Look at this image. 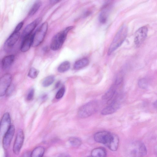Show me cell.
<instances>
[{
    "mask_svg": "<svg viewBox=\"0 0 157 157\" xmlns=\"http://www.w3.org/2000/svg\"><path fill=\"white\" fill-rule=\"evenodd\" d=\"M127 33L128 29L125 25H123L120 28L109 48L108 55L112 54L121 46L127 36Z\"/></svg>",
    "mask_w": 157,
    "mask_h": 157,
    "instance_id": "6da1fadb",
    "label": "cell"
},
{
    "mask_svg": "<svg viewBox=\"0 0 157 157\" xmlns=\"http://www.w3.org/2000/svg\"><path fill=\"white\" fill-rule=\"evenodd\" d=\"M73 28V26L67 27L55 35L51 41V49L54 51L59 49L65 42L68 33Z\"/></svg>",
    "mask_w": 157,
    "mask_h": 157,
    "instance_id": "7a4b0ae2",
    "label": "cell"
},
{
    "mask_svg": "<svg viewBox=\"0 0 157 157\" xmlns=\"http://www.w3.org/2000/svg\"><path fill=\"white\" fill-rule=\"evenodd\" d=\"M98 104L96 101H92L85 104L78 109V115L81 118H85L90 116L97 111Z\"/></svg>",
    "mask_w": 157,
    "mask_h": 157,
    "instance_id": "3957f363",
    "label": "cell"
},
{
    "mask_svg": "<svg viewBox=\"0 0 157 157\" xmlns=\"http://www.w3.org/2000/svg\"><path fill=\"white\" fill-rule=\"evenodd\" d=\"M48 28V22H44L33 33L32 47H37L42 43L47 33Z\"/></svg>",
    "mask_w": 157,
    "mask_h": 157,
    "instance_id": "277c9868",
    "label": "cell"
},
{
    "mask_svg": "<svg viewBox=\"0 0 157 157\" xmlns=\"http://www.w3.org/2000/svg\"><path fill=\"white\" fill-rule=\"evenodd\" d=\"M147 152L146 147L144 143L136 141L132 144L130 154L132 157H143Z\"/></svg>",
    "mask_w": 157,
    "mask_h": 157,
    "instance_id": "5b68a950",
    "label": "cell"
},
{
    "mask_svg": "<svg viewBox=\"0 0 157 157\" xmlns=\"http://www.w3.org/2000/svg\"><path fill=\"white\" fill-rule=\"evenodd\" d=\"M148 28L144 26L139 28L136 31L134 38V42L137 47L140 46L146 38L148 32Z\"/></svg>",
    "mask_w": 157,
    "mask_h": 157,
    "instance_id": "8992f818",
    "label": "cell"
},
{
    "mask_svg": "<svg viewBox=\"0 0 157 157\" xmlns=\"http://www.w3.org/2000/svg\"><path fill=\"white\" fill-rule=\"evenodd\" d=\"M12 81V76L10 74H6L0 78V96H3L10 87Z\"/></svg>",
    "mask_w": 157,
    "mask_h": 157,
    "instance_id": "52a82bcc",
    "label": "cell"
},
{
    "mask_svg": "<svg viewBox=\"0 0 157 157\" xmlns=\"http://www.w3.org/2000/svg\"><path fill=\"white\" fill-rule=\"evenodd\" d=\"M24 134L22 130L17 131L13 146V151L14 154L18 155L19 153L23 143Z\"/></svg>",
    "mask_w": 157,
    "mask_h": 157,
    "instance_id": "ba28073f",
    "label": "cell"
},
{
    "mask_svg": "<svg viewBox=\"0 0 157 157\" xmlns=\"http://www.w3.org/2000/svg\"><path fill=\"white\" fill-rule=\"evenodd\" d=\"M112 134L106 131L98 132L94 135V140L97 142L107 145L109 142Z\"/></svg>",
    "mask_w": 157,
    "mask_h": 157,
    "instance_id": "9c48e42d",
    "label": "cell"
},
{
    "mask_svg": "<svg viewBox=\"0 0 157 157\" xmlns=\"http://www.w3.org/2000/svg\"><path fill=\"white\" fill-rule=\"evenodd\" d=\"M11 118L9 113H5L2 117L0 122V133L3 137L10 128L11 125Z\"/></svg>",
    "mask_w": 157,
    "mask_h": 157,
    "instance_id": "30bf717a",
    "label": "cell"
},
{
    "mask_svg": "<svg viewBox=\"0 0 157 157\" xmlns=\"http://www.w3.org/2000/svg\"><path fill=\"white\" fill-rule=\"evenodd\" d=\"M20 35L19 32L13 31L5 41L4 46V49L8 51L11 49L18 41Z\"/></svg>",
    "mask_w": 157,
    "mask_h": 157,
    "instance_id": "8fae6325",
    "label": "cell"
},
{
    "mask_svg": "<svg viewBox=\"0 0 157 157\" xmlns=\"http://www.w3.org/2000/svg\"><path fill=\"white\" fill-rule=\"evenodd\" d=\"M15 131L14 126L11 125L10 128L3 137L2 146L3 148L6 150L9 147Z\"/></svg>",
    "mask_w": 157,
    "mask_h": 157,
    "instance_id": "7c38bea8",
    "label": "cell"
},
{
    "mask_svg": "<svg viewBox=\"0 0 157 157\" xmlns=\"http://www.w3.org/2000/svg\"><path fill=\"white\" fill-rule=\"evenodd\" d=\"M41 21V18L39 17L28 25L23 30L21 36L23 39L32 34V33L36 26Z\"/></svg>",
    "mask_w": 157,
    "mask_h": 157,
    "instance_id": "4fadbf2b",
    "label": "cell"
},
{
    "mask_svg": "<svg viewBox=\"0 0 157 157\" xmlns=\"http://www.w3.org/2000/svg\"><path fill=\"white\" fill-rule=\"evenodd\" d=\"M120 104L117 100L104 108L101 111V114L105 115L112 114L115 112L119 108Z\"/></svg>",
    "mask_w": 157,
    "mask_h": 157,
    "instance_id": "5bb4252c",
    "label": "cell"
},
{
    "mask_svg": "<svg viewBox=\"0 0 157 157\" xmlns=\"http://www.w3.org/2000/svg\"><path fill=\"white\" fill-rule=\"evenodd\" d=\"M111 8V5L110 3H107L104 5L99 17V21L101 23L104 24L106 22Z\"/></svg>",
    "mask_w": 157,
    "mask_h": 157,
    "instance_id": "9a60e30c",
    "label": "cell"
},
{
    "mask_svg": "<svg viewBox=\"0 0 157 157\" xmlns=\"http://www.w3.org/2000/svg\"><path fill=\"white\" fill-rule=\"evenodd\" d=\"M33 38V33L25 38L22 41L20 47V50L22 52H27L32 46Z\"/></svg>",
    "mask_w": 157,
    "mask_h": 157,
    "instance_id": "2e32d148",
    "label": "cell"
},
{
    "mask_svg": "<svg viewBox=\"0 0 157 157\" xmlns=\"http://www.w3.org/2000/svg\"><path fill=\"white\" fill-rule=\"evenodd\" d=\"M15 59L13 55H9L4 57L1 61V66L4 70L9 68L13 63Z\"/></svg>",
    "mask_w": 157,
    "mask_h": 157,
    "instance_id": "e0dca14e",
    "label": "cell"
},
{
    "mask_svg": "<svg viewBox=\"0 0 157 157\" xmlns=\"http://www.w3.org/2000/svg\"><path fill=\"white\" fill-rule=\"evenodd\" d=\"M119 138L118 136L112 134V137L108 144L106 145L111 151H116L118 147Z\"/></svg>",
    "mask_w": 157,
    "mask_h": 157,
    "instance_id": "ac0fdd59",
    "label": "cell"
},
{
    "mask_svg": "<svg viewBox=\"0 0 157 157\" xmlns=\"http://www.w3.org/2000/svg\"><path fill=\"white\" fill-rule=\"evenodd\" d=\"M89 63V60L86 58L79 59L75 62L74 67L75 69L78 70L88 66Z\"/></svg>",
    "mask_w": 157,
    "mask_h": 157,
    "instance_id": "d6986e66",
    "label": "cell"
},
{
    "mask_svg": "<svg viewBox=\"0 0 157 157\" xmlns=\"http://www.w3.org/2000/svg\"><path fill=\"white\" fill-rule=\"evenodd\" d=\"M91 155L92 157H106L107 153L105 149L99 147L92 150Z\"/></svg>",
    "mask_w": 157,
    "mask_h": 157,
    "instance_id": "ffe728a7",
    "label": "cell"
},
{
    "mask_svg": "<svg viewBox=\"0 0 157 157\" xmlns=\"http://www.w3.org/2000/svg\"><path fill=\"white\" fill-rule=\"evenodd\" d=\"M45 150L44 147L38 146L35 148L30 154V157H42Z\"/></svg>",
    "mask_w": 157,
    "mask_h": 157,
    "instance_id": "44dd1931",
    "label": "cell"
},
{
    "mask_svg": "<svg viewBox=\"0 0 157 157\" xmlns=\"http://www.w3.org/2000/svg\"><path fill=\"white\" fill-rule=\"evenodd\" d=\"M41 5L40 1H36L32 5L29 12L28 15L31 16L34 15L38 11Z\"/></svg>",
    "mask_w": 157,
    "mask_h": 157,
    "instance_id": "7402d4cb",
    "label": "cell"
},
{
    "mask_svg": "<svg viewBox=\"0 0 157 157\" xmlns=\"http://www.w3.org/2000/svg\"><path fill=\"white\" fill-rule=\"evenodd\" d=\"M70 63L67 61L61 63L58 67V71L60 73H63L67 71L70 68Z\"/></svg>",
    "mask_w": 157,
    "mask_h": 157,
    "instance_id": "603a6c76",
    "label": "cell"
},
{
    "mask_svg": "<svg viewBox=\"0 0 157 157\" xmlns=\"http://www.w3.org/2000/svg\"><path fill=\"white\" fill-rule=\"evenodd\" d=\"M55 80V77L53 75H50L45 78L42 82V86L47 87L51 85Z\"/></svg>",
    "mask_w": 157,
    "mask_h": 157,
    "instance_id": "cb8c5ba5",
    "label": "cell"
},
{
    "mask_svg": "<svg viewBox=\"0 0 157 157\" xmlns=\"http://www.w3.org/2000/svg\"><path fill=\"white\" fill-rule=\"evenodd\" d=\"M69 141L71 144L75 147H79L82 144L81 140L76 137H71L69 139Z\"/></svg>",
    "mask_w": 157,
    "mask_h": 157,
    "instance_id": "d4e9b609",
    "label": "cell"
},
{
    "mask_svg": "<svg viewBox=\"0 0 157 157\" xmlns=\"http://www.w3.org/2000/svg\"><path fill=\"white\" fill-rule=\"evenodd\" d=\"M39 71L34 67H31L28 72V76L32 78H35L38 76Z\"/></svg>",
    "mask_w": 157,
    "mask_h": 157,
    "instance_id": "484cf974",
    "label": "cell"
},
{
    "mask_svg": "<svg viewBox=\"0 0 157 157\" xmlns=\"http://www.w3.org/2000/svg\"><path fill=\"white\" fill-rule=\"evenodd\" d=\"M139 86L140 88L143 89H145L148 87V83L147 81L145 78L140 79L138 82Z\"/></svg>",
    "mask_w": 157,
    "mask_h": 157,
    "instance_id": "4316f807",
    "label": "cell"
},
{
    "mask_svg": "<svg viewBox=\"0 0 157 157\" xmlns=\"http://www.w3.org/2000/svg\"><path fill=\"white\" fill-rule=\"evenodd\" d=\"M65 88L64 87H62L60 88L56 94V98L58 99L61 98L65 93Z\"/></svg>",
    "mask_w": 157,
    "mask_h": 157,
    "instance_id": "83f0119b",
    "label": "cell"
},
{
    "mask_svg": "<svg viewBox=\"0 0 157 157\" xmlns=\"http://www.w3.org/2000/svg\"><path fill=\"white\" fill-rule=\"evenodd\" d=\"M34 94V90L33 88H31L29 91L27 96V99L29 101L32 100L33 98Z\"/></svg>",
    "mask_w": 157,
    "mask_h": 157,
    "instance_id": "f1b7e54d",
    "label": "cell"
},
{
    "mask_svg": "<svg viewBox=\"0 0 157 157\" xmlns=\"http://www.w3.org/2000/svg\"><path fill=\"white\" fill-rule=\"evenodd\" d=\"M24 24V22L21 21L18 23L15 27L14 30L15 32H19V31L22 28Z\"/></svg>",
    "mask_w": 157,
    "mask_h": 157,
    "instance_id": "f546056e",
    "label": "cell"
},
{
    "mask_svg": "<svg viewBox=\"0 0 157 157\" xmlns=\"http://www.w3.org/2000/svg\"><path fill=\"white\" fill-rule=\"evenodd\" d=\"M60 1L59 0H50V3L52 5Z\"/></svg>",
    "mask_w": 157,
    "mask_h": 157,
    "instance_id": "4dcf8cb0",
    "label": "cell"
},
{
    "mask_svg": "<svg viewBox=\"0 0 157 157\" xmlns=\"http://www.w3.org/2000/svg\"><path fill=\"white\" fill-rule=\"evenodd\" d=\"M59 157H69V156L67 154L63 153L60 155Z\"/></svg>",
    "mask_w": 157,
    "mask_h": 157,
    "instance_id": "1f68e13d",
    "label": "cell"
},
{
    "mask_svg": "<svg viewBox=\"0 0 157 157\" xmlns=\"http://www.w3.org/2000/svg\"><path fill=\"white\" fill-rule=\"evenodd\" d=\"M153 105L154 107L157 108V100L154 102Z\"/></svg>",
    "mask_w": 157,
    "mask_h": 157,
    "instance_id": "d6a6232c",
    "label": "cell"
},
{
    "mask_svg": "<svg viewBox=\"0 0 157 157\" xmlns=\"http://www.w3.org/2000/svg\"><path fill=\"white\" fill-rule=\"evenodd\" d=\"M155 150L156 152L157 153V145H156V147H155Z\"/></svg>",
    "mask_w": 157,
    "mask_h": 157,
    "instance_id": "836d02e7",
    "label": "cell"
},
{
    "mask_svg": "<svg viewBox=\"0 0 157 157\" xmlns=\"http://www.w3.org/2000/svg\"><path fill=\"white\" fill-rule=\"evenodd\" d=\"M87 157H92L91 156H88Z\"/></svg>",
    "mask_w": 157,
    "mask_h": 157,
    "instance_id": "e575fe53",
    "label": "cell"
}]
</instances>
